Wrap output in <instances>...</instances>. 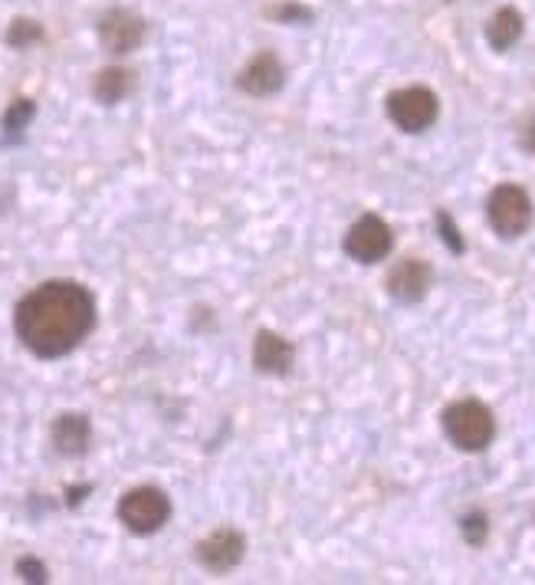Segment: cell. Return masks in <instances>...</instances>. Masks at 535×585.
<instances>
[{
    "label": "cell",
    "mask_w": 535,
    "mask_h": 585,
    "mask_svg": "<svg viewBox=\"0 0 535 585\" xmlns=\"http://www.w3.org/2000/svg\"><path fill=\"white\" fill-rule=\"evenodd\" d=\"M270 14L279 20V24H309L312 20V10L299 7V4H279V7L270 10Z\"/></svg>",
    "instance_id": "18"
},
{
    "label": "cell",
    "mask_w": 535,
    "mask_h": 585,
    "mask_svg": "<svg viewBox=\"0 0 535 585\" xmlns=\"http://www.w3.org/2000/svg\"><path fill=\"white\" fill-rule=\"evenodd\" d=\"M40 37H43V30H40L37 20H14L10 30H7V43L10 47H17V50L30 47V43H37Z\"/></svg>",
    "instance_id": "15"
},
{
    "label": "cell",
    "mask_w": 535,
    "mask_h": 585,
    "mask_svg": "<svg viewBox=\"0 0 535 585\" xmlns=\"http://www.w3.org/2000/svg\"><path fill=\"white\" fill-rule=\"evenodd\" d=\"M440 102L427 86H407L388 96V116L401 132H424L437 122Z\"/></svg>",
    "instance_id": "5"
},
{
    "label": "cell",
    "mask_w": 535,
    "mask_h": 585,
    "mask_svg": "<svg viewBox=\"0 0 535 585\" xmlns=\"http://www.w3.org/2000/svg\"><path fill=\"white\" fill-rule=\"evenodd\" d=\"M243 553H247V539H243L237 530H230V526H224V530H214L207 539H201L194 556L204 569L227 572V569L240 566Z\"/></svg>",
    "instance_id": "7"
},
{
    "label": "cell",
    "mask_w": 535,
    "mask_h": 585,
    "mask_svg": "<svg viewBox=\"0 0 535 585\" xmlns=\"http://www.w3.org/2000/svg\"><path fill=\"white\" fill-rule=\"evenodd\" d=\"M522 30H526V24H522L519 10L516 7H503V10H496L493 20L486 24V40H490L493 50H509V47H516V43H519Z\"/></svg>",
    "instance_id": "13"
},
{
    "label": "cell",
    "mask_w": 535,
    "mask_h": 585,
    "mask_svg": "<svg viewBox=\"0 0 535 585\" xmlns=\"http://www.w3.org/2000/svg\"><path fill=\"white\" fill-rule=\"evenodd\" d=\"M96 326V300L73 280H50L27 293L17 306V339L40 359L73 352Z\"/></svg>",
    "instance_id": "1"
},
{
    "label": "cell",
    "mask_w": 535,
    "mask_h": 585,
    "mask_svg": "<svg viewBox=\"0 0 535 585\" xmlns=\"http://www.w3.org/2000/svg\"><path fill=\"white\" fill-rule=\"evenodd\" d=\"M394 247V234L391 227L381 221L378 214H365L348 227L345 234V254L358 260V263H378L391 254Z\"/></svg>",
    "instance_id": "6"
},
{
    "label": "cell",
    "mask_w": 535,
    "mask_h": 585,
    "mask_svg": "<svg viewBox=\"0 0 535 585\" xmlns=\"http://www.w3.org/2000/svg\"><path fill=\"white\" fill-rule=\"evenodd\" d=\"M17 576H23L27 582H46V566L40 559H33V556H23L17 562Z\"/></svg>",
    "instance_id": "19"
},
{
    "label": "cell",
    "mask_w": 535,
    "mask_h": 585,
    "mask_svg": "<svg viewBox=\"0 0 535 585\" xmlns=\"http://www.w3.org/2000/svg\"><path fill=\"white\" fill-rule=\"evenodd\" d=\"M99 40L109 53H132L145 40V20L129 10H109L99 20Z\"/></svg>",
    "instance_id": "8"
},
{
    "label": "cell",
    "mask_w": 535,
    "mask_h": 585,
    "mask_svg": "<svg viewBox=\"0 0 535 585\" xmlns=\"http://www.w3.org/2000/svg\"><path fill=\"white\" fill-rule=\"evenodd\" d=\"M460 533L470 546H483L486 536H490V520H486L483 513H467L460 520Z\"/></svg>",
    "instance_id": "17"
},
{
    "label": "cell",
    "mask_w": 535,
    "mask_h": 585,
    "mask_svg": "<svg viewBox=\"0 0 535 585\" xmlns=\"http://www.w3.org/2000/svg\"><path fill=\"white\" fill-rule=\"evenodd\" d=\"M237 83L247 96H273V93L283 89L286 70L273 53H257L247 66H243Z\"/></svg>",
    "instance_id": "9"
},
{
    "label": "cell",
    "mask_w": 535,
    "mask_h": 585,
    "mask_svg": "<svg viewBox=\"0 0 535 585\" xmlns=\"http://www.w3.org/2000/svg\"><path fill=\"white\" fill-rule=\"evenodd\" d=\"M486 217L499 237H522L532 224V198L519 185H499L486 201Z\"/></svg>",
    "instance_id": "3"
},
{
    "label": "cell",
    "mask_w": 535,
    "mask_h": 585,
    "mask_svg": "<svg viewBox=\"0 0 535 585\" xmlns=\"http://www.w3.org/2000/svg\"><path fill=\"white\" fill-rule=\"evenodd\" d=\"M37 116V106L30 99H17L14 106L4 112V129L7 132H23L30 125V119Z\"/></svg>",
    "instance_id": "16"
},
{
    "label": "cell",
    "mask_w": 535,
    "mask_h": 585,
    "mask_svg": "<svg viewBox=\"0 0 535 585\" xmlns=\"http://www.w3.org/2000/svg\"><path fill=\"white\" fill-rule=\"evenodd\" d=\"M168 516H171V500L158 487H138L132 493H125L119 503V520L138 536L158 533L168 523Z\"/></svg>",
    "instance_id": "4"
},
{
    "label": "cell",
    "mask_w": 535,
    "mask_h": 585,
    "mask_svg": "<svg viewBox=\"0 0 535 585\" xmlns=\"http://www.w3.org/2000/svg\"><path fill=\"white\" fill-rule=\"evenodd\" d=\"M132 89V73L129 70H119V66H112V70H102L96 76V83H92V93L102 102V106H115V102H122L129 96Z\"/></svg>",
    "instance_id": "14"
},
{
    "label": "cell",
    "mask_w": 535,
    "mask_h": 585,
    "mask_svg": "<svg viewBox=\"0 0 535 585\" xmlns=\"http://www.w3.org/2000/svg\"><path fill=\"white\" fill-rule=\"evenodd\" d=\"M444 431L453 447H460L467 454H480L496 438V418L483 401L460 398L444 411Z\"/></svg>",
    "instance_id": "2"
},
{
    "label": "cell",
    "mask_w": 535,
    "mask_h": 585,
    "mask_svg": "<svg viewBox=\"0 0 535 585\" xmlns=\"http://www.w3.org/2000/svg\"><path fill=\"white\" fill-rule=\"evenodd\" d=\"M437 224L444 227V240H447V244H450V247H453V250H457V254H460V250H463V240L457 237V227H453V221H450V217H447V214H437Z\"/></svg>",
    "instance_id": "20"
},
{
    "label": "cell",
    "mask_w": 535,
    "mask_h": 585,
    "mask_svg": "<svg viewBox=\"0 0 535 585\" xmlns=\"http://www.w3.org/2000/svg\"><path fill=\"white\" fill-rule=\"evenodd\" d=\"M89 441H92V428H89L86 415H63V418H56V424H53V444H56V451H60V454H66V457L86 454Z\"/></svg>",
    "instance_id": "12"
},
{
    "label": "cell",
    "mask_w": 535,
    "mask_h": 585,
    "mask_svg": "<svg viewBox=\"0 0 535 585\" xmlns=\"http://www.w3.org/2000/svg\"><path fill=\"white\" fill-rule=\"evenodd\" d=\"M430 280H434V273H430L424 260H401L388 277V293L398 303H407V306L421 303L430 290Z\"/></svg>",
    "instance_id": "10"
},
{
    "label": "cell",
    "mask_w": 535,
    "mask_h": 585,
    "mask_svg": "<svg viewBox=\"0 0 535 585\" xmlns=\"http://www.w3.org/2000/svg\"><path fill=\"white\" fill-rule=\"evenodd\" d=\"M293 359H296L293 346L283 336H276V332L263 329L257 342H253V365L266 375H286L293 369Z\"/></svg>",
    "instance_id": "11"
}]
</instances>
